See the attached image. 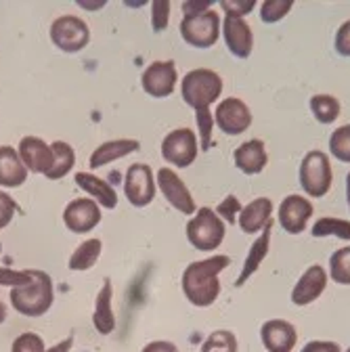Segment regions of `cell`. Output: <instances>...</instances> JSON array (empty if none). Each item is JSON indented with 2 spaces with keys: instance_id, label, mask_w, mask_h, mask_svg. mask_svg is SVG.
I'll return each mask as SVG.
<instances>
[{
  "instance_id": "1",
  "label": "cell",
  "mask_w": 350,
  "mask_h": 352,
  "mask_svg": "<svg viewBox=\"0 0 350 352\" xmlns=\"http://www.w3.org/2000/svg\"><path fill=\"white\" fill-rule=\"evenodd\" d=\"M231 264V258L227 254L210 256L206 260H195L187 264L183 277H181V287L185 298L197 306V308H208L212 306L218 296H221V273Z\"/></svg>"
},
{
  "instance_id": "2",
  "label": "cell",
  "mask_w": 350,
  "mask_h": 352,
  "mask_svg": "<svg viewBox=\"0 0 350 352\" xmlns=\"http://www.w3.org/2000/svg\"><path fill=\"white\" fill-rule=\"evenodd\" d=\"M55 302V285L49 273L30 269V283L11 289V304L23 317H42L51 311Z\"/></svg>"
},
{
  "instance_id": "3",
  "label": "cell",
  "mask_w": 350,
  "mask_h": 352,
  "mask_svg": "<svg viewBox=\"0 0 350 352\" xmlns=\"http://www.w3.org/2000/svg\"><path fill=\"white\" fill-rule=\"evenodd\" d=\"M221 95H223V78L218 72L208 67L191 69L189 74H185L181 82V97L195 111L210 109Z\"/></svg>"
},
{
  "instance_id": "4",
  "label": "cell",
  "mask_w": 350,
  "mask_h": 352,
  "mask_svg": "<svg viewBox=\"0 0 350 352\" xmlns=\"http://www.w3.org/2000/svg\"><path fill=\"white\" fill-rule=\"evenodd\" d=\"M187 241L199 252H214L225 241L227 227L212 208H197L193 218L187 223Z\"/></svg>"
},
{
  "instance_id": "5",
  "label": "cell",
  "mask_w": 350,
  "mask_h": 352,
  "mask_svg": "<svg viewBox=\"0 0 350 352\" xmlns=\"http://www.w3.org/2000/svg\"><path fill=\"white\" fill-rule=\"evenodd\" d=\"M300 187L311 197H325L333 185V172L327 153L313 149L300 164Z\"/></svg>"
},
{
  "instance_id": "6",
  "label": "cell",
  "mask_w": 350,
  "mask_h": 352,
  "mask_svg": "<svg viewBox=\"0 0 350 352\" xmlns=\"http://www.w3.org/2000/svg\"><path fill=\"white\" fill-rule=\"evenodd\" d=\"M221 15L210 9L197 15H187L181 21V36L193 49H212L221 36Z\"/></svg>"
},
{
  "instance_id": "7",
  "label": "cell",
  "mask_w": 350,
  "mask_h": 352,
  "mask_svg": "<svg viewBox=\"0 0 350 352\" xmlns=\"http://www.w3.org/2000/svg\"><path fill=\"white\" fill-rule=\"evenodd\" d=\"M51 42L63 53H80L89 47L91 42V30L89 23L76 15H61L51 23Z\"/></svg>"
},
{
  "instance_id": "8",
  "label": "cell",
  "mask_w": 350,
  "mask_h": 352,
  "mask_svg": "<svg viewBox=\"0 0 350 352\" xmlns=\"http://www.w3.org/2000/svg\"><path fill=\"white\" fill-rule=\"evenodd\" d=\"M199 153V141L191 128H177L168 132L162 141V157L177 166V168H189Z\"/></svg>"
},
{
  "instance_id": "9",
  "label": "cell",
  "mask_w": 350,
  "mask_h": 352,
  "mask_svg": "<svg viewBox=\"0 0 350 352\" xmlns=\"http://www.w3.org/2000/svg\"><path fill=\"white\" fill-rule=\"evenodd\" d=\"M155 176L151 166L147 164H133L126 170L124 176V193L130 206L145 208L155 199Z\"/></svg>"
},
{
  "instance_id": "10",
  "label": "cell",
  "mask_w": 350,
  "mask_h": 352,
  "mask_svg": "<svg viewBox=\"0 0 350 352\" xmlns=\"http://www.w3.org/2000/svg\"><path fill=\"white\" fill-rule=\"evenodd\" d=\"M155 185H157L160 193L164 195V199L177 212L187 214V216L197 212V206H195V199H193L189 187L185 185V181L174 170H170V168L157 170Z\"/></svg>"
},
{
  "instance_id": "11",
  "label": "cell",
  "mask_w": 350,
  "mask_h": 352,
  "mask_svg": "<svg viewBox=\"0 0 350 352\" xmlns=\"http://www.w3.org/2000/svg\"><path fill=\"white\" fill-rule=\"evenodd\" d=\"M101 206L91 197H76L63 210V223L76 235L91 233L101 223Z\"/></svg>"
},
{
  "instance_id": "12",
  "label": "cell",
  "mask_w": 350,
  "mask_h": 352,
  "mask_svg": "<svg viewBox=\"0 0 350 352\" xmlns=\"http://www.w3.org/2000/svg\"><path fill=\"white\" fill-rule=\"evenodd\" d=\"M179 82L177 74V63L174 61H153L151 65L145 67L141 76V86L143 91L153 97V99H166L174 93Z\"/></svg>"
},
{
  "instance_id": "13",
  "label": "cell",
  "mask_w": 350,
  "mask_h": 352,
  "mask_svg": "<svg viewBox=\"0 0 350 352\" xmlns=\"http://www.w3.org/2000/svg\"><path fill=\"white\" fill-rule=\"evenodd\" d=\"M214 124L221 128L225 135L237 137V135H243L252 126V111L241 99L227 97L214 109Z\"/></svg>"
},
{
  "instance_id": "14",
  "label": "cell",
  "mask_w": 350,
  "mask_h": 352,
  "mask_svg": "<svg viewBox=\"0 0 350 352\" xmlns=\"http://www.w3.org/2000/svg\"><path fill=\"white\" fill-rule=\"evenodd\" d=\"M221 34L225 38L227 49L237 59H248L254 49V34L250 23L243 17L225 15L221 23Z\"/></svg>"
},
{
  "instance_id": "15",
  "label": "cell",
  "mask_w": 350,
  "mask_h": 352,
  "mask_svg": "<svg viewBox=\"0 0 350 352\" xmlns=\"http://www.w3.org/2000/svg\"><path fill=\"white\" fill-rule=\"evenodd\" d=\"M313 212H315L313 204L304 195H287L277 210V220L285 233L298 235L309 225Z\"/></svg>"
},
{
  "instance_id": "16",
  "label": "cell",
  "mask_w": 350,
  "mask_h": 352,
  "mask_svg": "<svg viewBox=\"0 0 350 352\" xmlns=\"http://www.w3.org/2000/svg\"><path fill=\"white\" fill-rule=\"evenodd\" d=\"M327 271L321 267V264H311L309 269L302 273V277L296 281L294 289H292V304L294 306H309L313 302H317L325 287H327Z\"/></svg>"
},
{
  "instance_id": "17",
  "label": "cell",
  "mask_w": 350,
  "mask_h": 352,
  "mask_svg": "<svg viewBox=\"0 0 350 352\" xmlns=\"http://www.w3.org/2000/svg\"><path fill=\"white\" fill-rule=\"evenodd\" d=\"M260 340L267 352H292L298 344V331L285 319H269L260 327Z\"/></svg>"
},
{
  "instance_id": "18",
  "label": "cell",
  "mask_w": 350,
  "mask_h": 352,
  "mask_svg": "<svg viewBox=\"0 0 350 352\" xmlns=\"http://www.w3.org/2000/svg\"><path fill=\"white\" fill-rule=\"evenodd\" d=\"M17 153L28 168V172L34 174H45L53 166V149L47 141H42L40 137H23L17 145Z\"/></svg>"
},
{
  "instance_id": "19",
  "label": "cell",
  "mask_w": 350,
  "mask_h": 352,
  "mask_svg": "<svg viewBox=\"0 0 350 352\" xmlns=\"http://www.w3.org/2000/svg\"><path fill=\"white\" fill-rule=\"evenodd\" d=\"M273 201L269 197H256L241 208L237 216V225L245 235L260 233L269 223H273Z\"/></svg>"
},
{
  "instance_id": "20",
  "label": "cell",
  "mask_w": 350,
  "mask_h": 352,
  "mask_svg": "<svg viewBox=\"0 0 350 352\" xmlns=\"http://www.w3.org/2000/svg\"><path fill=\"white\" fill-rule=\"evenodd\" d=\"M233 160L239 172L248 174V176H256L269 164V153H267V145L260 139H252L241 143L235 151H233Z\"/></svg>"
},
{
  "instance_id": "21",
  "label": "cell",
  "mask_w": 350,
  "mask_h": 352,
  "mask_svg": "<svg viewBox=\"0 0 350 352\" xmlns=\"http://www.w3.org/2000/svg\"><path fill=\"white\" fill-rule=\"evenodd\" d=\"M116 313H113V283L107 277L95 298V311H93V325L97 333L109 336L116 329Z\"/></svg>"
},
{
  "instance_id": "22",
  "label": "cell",
  "mask_w": 350,
  "mask_h": 352,
  "mask_svg": "<svg viewBox=\"0 0 350 352\" xmlns=\"http://www.w3.org/2000/svg\"><path fill=\"white\" fill-rule=\"evenodd\" d=\"M271 233H273V223H269L265 229H262V233L258 235V239L252 243V248H250V252H248V256L243 260L241 273L235 279V287H243L256 275V271L260 269L262 260L267 258V254L271 250Z\"/></svg>"
},
{
  "instance_id": "23",
  "label": "cell",
  "mask_w": 350,
  "mask_h": 352,
  "mask_svg": "<svg viewBox=\"0 0 350 352\" xmlns=\"http://www.w3.org/2000/svg\"><path fill=\"white\" fill-rule=\"evenodd\" d=\"M28 181V168L23 166L19 153L11 145L0 147V187L17 189Z\"/></svg>"
},
{
  "instance_id": "24",
  "label": "cell",
  "mask_w": 350,
  "mask_h": 352,
  "mask_svg": "<svg viewBox=\"0 0 350 352\" xmlns=\"http://www.w3.org/2000/svg\"><path fill=\"white\" fill-rule=\"evenodd\" d=\"M74 181H76V185L84 193H89L91 199H95L101 208L111 210V208L118 206V193H116V189L107 181H103V179H99V176H95L93 172H78L74 176Z\"/></svg>"
},
{
  "instance_id": "25",
  "label": "cell",
  "mask_w": 350,
  "mask_h": 352,
  "mask_svg": "<svg viewBox=\"0 0 350 352\" xmlns=\"http://www.w3.org/2000/svg\"><path fill=\"white\" fill-rule=\"evenodd\" d=\"M141 149V143L137 139H116V141H105L101 143L91 160H89V168L91 170H99L101 166H107L116 160H122L130 153H137Z\"/></svg>"
},
{
  "instance_id": "26",
  "label": "cell",
  "mask_w": 350,
  "mask_h": 352,
  "mask_svg": "<svg viewBox=\"0 0 350 352\" xmlns=\"http://www.w3.org/2000/svg\"><path fill=\"white\" fill-rule=\"evenodd\" d=\"M101 254H103V241L101 239H97V237L86 239L84 243H80L72 252V256L67 260V269L76 271V273L91 271L97 264V260L101 258Z\"/></svg>"
},
{
  "instance_id": "27",
  "label": "cell",
  "mask_w": 350,
  "mask_h": 352,
  "mask_svg": "<svg viewBox=\"0 0 350 352\" xmlns=\"http://www.w3.org/2000/svg\"><path fill=\"white\" fill-rule=\"evenodd\" d=\"M51 149H53V166L47 172V179L49 181H59V179H63V176H67L74 170V166H76V151L65 141L51 143Z\"/></svg>"
},
{
  "instance_id": "28",
  "label": "cell",
  "mask_w": 350,
  "mask_h": 352,
  "mask_svg": "<svg viewBox=\"0 0 350 352\" xmlns=\"http://www.w3.org/2000/svg\"><path fill=\"white\" fill-rule=\"evenodd\" d=\"M311 235L321 239V237H338L342 241H350V220L336 218V216H323L311 229Z\"/></svg>"
},
{
  "instance_id": "29",
  "label": "cell",
  "mask_w": 350,
  "mask_h": 352,
  "mask_svg": "<svg viewBox=\"0 0 350 352\" xmlns=\"http://www.w3.org/2000/svg\"><path fill=\"white\" fill-rule=\"evenodd\" d=\"M309 105H311V113H313V118L319 122V124H333L338 118H340V113H342V107H340V101L336 99V97H331V95H315V97H311V101H309Z\"/></svg>"
},
{
  "instance_id": "30",
  "label": "cell",
  "mask_w": 350,
  "mask_h": 352,
  "mask_svg": "<svg viewBox=\"0 0 350 352\" xmlns=\"http://www.w3.org/2000/svg\"><path fill=\"white\" fill-rule=\"evenodd\" d=\"M237 350H239L237 336L229 329L212 331L199 348V352H237Z\"/></svg>"
},
{
  "instance_id": "31",
  "label": "cell",
  "mask_w": 350,
  "mask_h": 352,
  "mask_svg": "<svg viewBox=\"0 0 350 352\" xmlns=\"http://www.w3.org/2000/svg\"><path fill=\"white\" fill-rule=\"evenodd\" d=\"M329 277L340 285H350V245L340 248L331 254Z\"/></svg>"
},
{
  "instance_id": "32",
  "label": "cell",
  "mask_w": 350,
  "mask_h": 352,
  "mask_svg": "<svg viewBox=\"0 0 350 352\" xmlns=\"http://www.w3.org/2000/svg\"><path fill=\"white\" fill-rule=\"evenodd\" d=\"M329 153L342 162V164H350V124L340 126L331 132L329 137Z\"/></svg>"
},
{
  "instance_id": "33",
  "label": "cell",
  "mask_w": 350,
  "mask_h": 352,
  "mask_svg": "<svg viewBox=\"0 0 350 352\" xmlns=\"http://www.w3.org/2000/svg\"><path fill=\"white\" fill-rule=\"evenodd\" d=\"M292 9H294V0H265L260 5V19L273 25L279 23L283 17H287Z\"/></svg>"
},
{
  "instance_id": "34",
  "label": "cell",
  "mask_w": 350,
  "mask_h": 352,
  "mask_svg": "<svg viewBox=\"0 0 350 352\" xmlns=\"http://www.w3.org/2000/svg\"><path fill=\"white\" fill-rule=\"evenodd\" d=\"M11 352H47V344L38 333L25 331L13 340Z\"/></svg>"
},
{
  "instance_id": "35",
  "label": "cell",
  "mask_w": 350,
  "mask_h": 352,
  "mask_svg": "<svg viewBox=\"0 0 350 352\" xmlns=\"http://www.w3.org/2000/svg\"><path fill=\"white\" fill-rule=\"evenodd\" d=\"M241 201H239V197H235L233 193L231 195H227L221 204H218V208L214 210L216 214H218V218L223 220V223H227V225H235V220H237V216H239V212H241Z\"/></svg>"
},
{
  "instance_id": "36",
  "label": "cell",
  "mask_w": 350,
  "mask_h": 352,
  "mask_svg": "<svg viewBox=\"0 0 350 352\" xmlns=\"http://www.w3.org/2000/svg\"><path fill=\"white\" fill-rule=\"evenodd\" d=\"M170 21V0H153L151 3V28L155 34L164 32Z\"/></svg>"
},
{
  "instance_id": "37",
  "label": "cell",
  "mask_w": 350,
  "mask_h": 352,
  "mask_svg": "<svg viewBox=\"0 0 350 352\" xmlns=\"http://www.w3.org/2000/svg\"><path fill=\"white\" fill-rule=\"evenodd\" d=\"M197 116V126H199V135H201V151H208L212 145V128H214V116L210 109H199L195 111Z\"/></svg>"
},
{
  "instance_id": "38",
  "label": "cell",
  "mask_w": 350,
  "mask_h": 352,
  "mask_svg": "<svg viewBox=\"0 0 350 352\" xmlns=\"http://www.w3.org/2000/svg\"><path fill=\"white\" fill-rule=\"evenodd\" d=\"M17 210H19L17 201L9 193L0 191V229H7L13 223Z\"/></svg>"
},
{
  "instance_id": "39",
  "label": "cell",
  "mask_w": 350,
  "mask_h": 352,
  "mask_svg": "<svg viewBox=\"0 0 350 352\" xmlns=\"http://www.w3.org/2000/svg\"><path fill=\"white\" fill-rule=\"evenodd\" d=\"M30 283V269L15 271V269H0V285H7L11 289L23 287Z\"/></svg>"
},
{
  "instance_id": "40",
  "label": "cell",
  "mask_w": 350,
  "mask_h": 352,
  "mask_svg": "<svg viewBox=\"0 0 350 352\" xmlns=\"http://www.w3.org/2000/svg\"><path fill=\"white\" fill-rule=\"evenodd\" d=\"M221 7H223L225 15L243 17V15L252 13V9L256 7V0H221Z\"/></svg>"
},
{
  "instance_id": "41",
  "label": "cell",
  "mask_w": 350,
  "mask_h": 352,
  "mask_svg": "<svg viewBox=\"0 0 350 352\" xmlns=\"http://www.w3.org/2000/svg\"><path fill=\"white\" fill-rule=\"evenodd\" d=\"M336 53L340 57H350V19H346L338 32H336V40H333Z\"/></svg>"
},
{
  "instance_id": "42",
  "label": "cell",
  "mask_w": 350,
  "mask_h": 352,
  "mask_svg": "<svg viewBox=\"0 0 350 352\" xmlns=\"http://www.w3.org/2000/svg\"><path fill=\"white\" fill-rule=\"evenodd\" d=\"M300 352H342V346L331 340H311L302 346Z\"/></svg>"
},
{
  "instance_id": "43",
  "label": "cell",
  "mask_w": 350,
  "mask_h": 352,
  "mask_svg": "<svg viewBox=\"0 0 350 352\" xmlns=\"http://www.w3.org/2000/svg\"><path fill=\"white\" fill-rule=\"evenodd\" d=\"M141 352H181L179 346L174 342H168V340H155V342H149Z\"/></svg>"
},
{
  "instance_id": "44",
  "label": "cell",
  "mask_w": 350,
  "mask_h": 352,
  "mask_svg": "<svg viewBox=\"0 0 350 352\" xmlns=\"http://www.w3.org/2000/svg\"><path fill=\"white\" fill-rule=\"evenodd\" d=\"M214 3H183V15H197V13H204V11H210Z\"/></svg>"
},
{
  "instance_id": "45",
  "label": "cell",
  "mask_w": 350,
  "mask_h": 352,
  "mask_svg": "<svg viewBox=\"0 0 350 352\" xmlns=\"http://www.w3.org/2000/svg\"><path fill=\"white\" fill-rule=\"evenodd\" d=\"M72 346H74V338L69 336L67 340H61L59 344H55V346L47 348V352H69V350H72Z\"/></svg>"
},
{
  "instance_id": "46",
  "label": "cell",
  "mask_w": 350,
  "mask_h": 352,
  "mask_svg": "<svg viewBox=\"0 0 350 352\" xmlns=\"http://www.w3.org/2000/svg\"><path fill=\"white\" fill-rule=\"evenodd\" d=\"M5 321H7V306L3 300H0V325H3Z\"/></svg>"
},
{
  "instance_id": "47",
  "label": "cell",
  "mask_w": 350,
  "mask_h": 352,
  "mask_svg": "<svg viewBox=\"0 0 350 352\" xmlns=\"http://www.w3.org/2000/svg\"><path fill=\"white\" fill-rule=\"evenodd\" d=\"M346 201H348V212H350V172L346 174Z\"/></svg>"
},
{
  "instance_id": "48",
  "label": "cell",
  "mask_w": 350,
  "mask_h": 352,
  "mask_svg": "<svg viewBox=\"0 0 350 352\" xmlns=\"http://www.w3.org/2000/svg\"><path fill=\"white\" fill-rule=\"evenodd\" d=\"M120 172H111V181H116V183H120Z\"/></svg>"
},
{
  "instance_id": "49",
  "label": "cell",
  "mask_w": 350,
  "mask_h": 352,
  "mask_svg": "<svg viewBox=\"0 0 350 352\" xmlns=\"http://www.w3.org/2000/svg\"><path fill=\"white\" fill-rule=\"evenodd\" d=\"M0 254H3V243H0Z\"/></svg>"
},
{
  "instance_id": "50",
  "label": "cell",
  "mask_w": 350,
  "mask_h": 352,
  "mask_svg": "<svg viewBox=\"0 0 350 352\" xmlns=\"http://www.w3.org/2000/svg\"><path fill=\"white\" fill-rule=\"evenodd\" d=\"M344 352H350V348H346V350H344Z\"/></svg>"
}]
</instances>
